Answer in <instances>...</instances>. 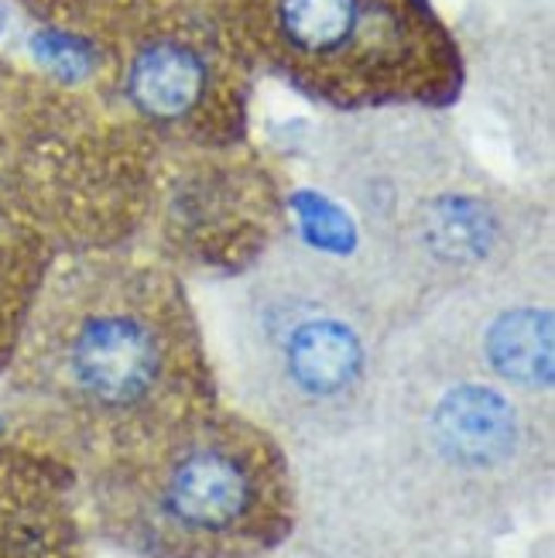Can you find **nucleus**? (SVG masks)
<instances>
[{
  "label": "nucleus",
  "mask_w": 555,
  "mask_h": 558,
  "mask_svg": "<svg viewBox=\"0 0 555 558\" xmlns=\"http://www.w3.org/2000/svg\"><path fill=\"white\" fill-rule=\"evenodd\" d=\"M35 56L41 65H48L52 72H59V76L72 80V76H83L86 65H89V56L86 48L80 41H72L69 35H56V32H41L35 41Z\"/></svg>",
  "instance_id": "obj_10"
},
{
  "label": "nucleus",
  "mask_w": 555,
  "mask_h": 558,
  "mask_svg": "<svg viewBox=\"0 0 555 558\" xmlns=\"http://www.w3.org/2000/svg\"><path fill=\"white\" fill-rule=\"evenodd\" d=\"M521 442V411L494 384H453L429 408V446L453 470L497 473L515 463Z\"/></svg>",
  "instance_id": "obj_3"
},
{
  "label": "nucleus",
  "mask_w": 555,
  "mask_h": 558,
  "mask_svg": "<svg viewBox=\"0 0 555 558\" xmlns=\"http://www.w3.org/2000/svg\"><path fill=\"white\" fill-rule=\"evenodd\" d=\"M278 380L305 404L343 401L367 371V347L353 323L340 315L305 312L285 323L275 336Z\"/></svg>",
  "instance_id": "obj_4"
},
{
  "label": "nucleus",
  "mask_w": 555,
  "mask_h": 558,
  "mask_svg": "<svg viewBox=\"0 0 555 558\" xmlns=\"http://www.w3.org/2000/svg\"><path fill=\"white\" fill-rule=\"evenodd\" d=\"M278 28L302 56H336L360 32V0H278Z\"/></svg>",
  "instance_id": "obj_8"
},
{
  "label": "nucleus",
  "mask_w": 555,
  "mask_h": 558,
  "mask_svg": "<svg viewBox=\"0 0 555 558\" xmlns=\"http://www.w3.org/2000/svg\"><path fill=\"white\" fill-rule=\"evenodd\" d=\"M299 216H302L305 233L316 240L319 247H329V251L350 247V220L336 206H329L326 199L299 196Z\"/></svg>",
  "instance_id": "obj_9"
},
{
  "label": "nucleus",
  "mask_w": 555,
  "mask_h": 558,
  "mask_svg": "<svg viewBox=\"0 0 555 558\" xmlns=\"http://www.w3.org/2000/svg\"><path fill=\"white\" fill-rule=\"evenodd\" d=\"M497 240L494 213L470 196L432 199L422 213V244L443 264H480Z\"/></svg>",
  "instance_id": "obj_7"
},
{
  "label": "nucleus",
  "mask_w": 555,
  "mask_h": 558,
  "mask_svg": "<svg viewBox=\"0 0 555 558\" xmlns=\"http://www.w3.org/2000/svg\"><path fill=\"white\" fill-rule=\"evenodd\" d=\"M206 89V65L192 52L189 45L179 41H155L128 72V93L137 110L158 120H176L189 113L203 100Z\"/></svg>",
  "instance_id": "obj_6"
},
{
  "label": "nucleus",
  "mask_w": 555,
  "mask_h": 558,
  "mask_svg": "<svg viewBox=\"0 0 555 558\" xmlns=\"http://www.w3.org/2000/svg\"><path fill=\"white\" fill-rule=\"evenodd\" d=\"M264 504L257 459L230 439L182 442L155 476V521L192 545L248 535Z\"/></svg>",
  "instance_id": "obj_1"
},
{
  "label": "nucleus",
  "mask_w": 555,
  "mask_h": 558,
  "mask_svg": "<svg viewBox=\"0 0 555 558\" xmlns=\"http://www.w3.org/2000/svg\"><path fill=\"white\" fill-rule=\"evenodd\" d=\"M487 367L518 391L552 384V315L539 305H515L494 315L484 332Z\"/></svg>",
  "instance_id": "obj_5"
},
{
  "label": "nucleus",
  "mask_w": 555,
  "mask_h": 558,
  "mask_svg": "<svg viewBox=\"0 0 555 558\" xmlns=\"http://www.w3.org/2000/svg\"><path fill=\"white\" fill-rule=\"evenodd\" d=\"M168 343L137 308H100L76 323L65 343L72 395L104 415H137L152 408L168 380Z\"/></svg>",
  "instance_id": "obj_2"
}]
</instances>
